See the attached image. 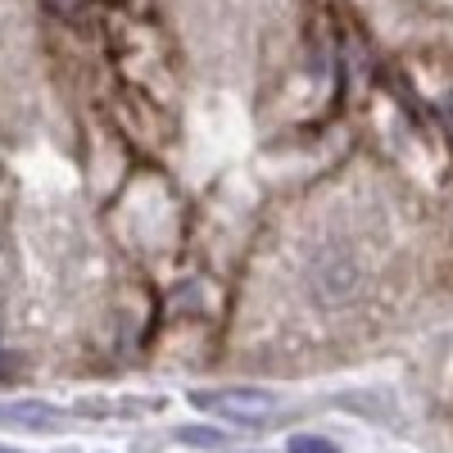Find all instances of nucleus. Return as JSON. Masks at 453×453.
Returning <instances> with one entry per match:
<instances>
[{"label": "nucleus", "instance_id": "1", "mask_svg": "<svg viewBox=\"0 0 453 453\" xmlns=\"http://www.w3.org/2000/svg\"><path fill=\"white\" fill-rule=\"evenodd\" d=\"M309 281H313L322 304H340V299L358 286V268H354V258H345L340 250H322L309 263Z\"/></svg>", "mask_w": 453, "mask_h": 453}, {"label": "nucleus", "instance_id": "2", "mask_svg": "<svg viewBox=\"0 0 453 453\" xmlns=\"http://www.w3.org/2000/svg\"><path fill=\"white\" fill-rule=\"evenodd\" d=\"M191 403L196 408H204V412H232V418H241V422H263L268 412L277 408V395H268V390H222V395H191Z\"/></svg>", "mask_w": 453, "mask_h": 453}, {"label": "nucleus", "instance_id": "3", "mask_svg": "<svg viewBox=\"0 0 453 453\" xmlns=\"http://www.w3.org/2000/svg\"><path fill=\"white\" fill-rule=\"evenodd\" d=\"M55 408L46 403H0V422H14V426H50Z\"/></svg>", "mask_w": 453, "mask_h": 453}, {"label": "nucleus", "instance_id": "4", "mask_svg": "<svg viewBox=\"0 0 453 453\" xmlns=\"http://www.w3.org/2000/svg\"><path fill=\"white\" fill-rule=\"evenodd\" d=\"M177 440H181V444H200V449H222V444H226V435L213 431V426H181Z\"/></svg>", "mask_w": 453, "mask_h": 453}, {"label": "nucleus", "instance_id": "5", "mask_svg": "<svg viewBox=\"0 0 453 453\" xmlns=\"http://www.w3.org/2000/svg\"><path fill=\"white\" fill-rule=\"evenodd\" d=\"M286 453H340V449L331 440H322V435H290Z\"/></svg>", "mask_w": 453, "mask_h": 453}, {"label": "nucleus", "instance_id": "6", "mask_svg": "<svg viewBox=\"0 0 453 453\" xmlns=\"http://www.w3.org/2000/svg\"><path fill=\"white\" fill-rule=\"evenodd\" d=\"M0 453H14V449H5V444H0Z\"/></svg>", "mask_w": 453, "mask_h": 453}]
</instances>
